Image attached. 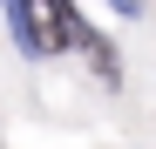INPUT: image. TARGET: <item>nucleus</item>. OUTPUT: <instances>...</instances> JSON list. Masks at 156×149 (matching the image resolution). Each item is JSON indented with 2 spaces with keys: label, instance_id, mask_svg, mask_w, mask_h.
Returning <instances> with one entry per match:
<instances>
[{
  "label": "nucleus",
  "instance_id": "obj_1",
  "mask_svg": "<svg viewBox=\"0 0 156 149\" xmlns=\"http://www.w3.org/2000/svg\"><path fill=\"white\" fill-rule=\"evenodd\" d=\"M7 20H14V41L27 47V54H55L48 20H41V0H7Z\"/></svg>",
  "mask_w": 156,
  "mask_h": 149
}]
</instances>
